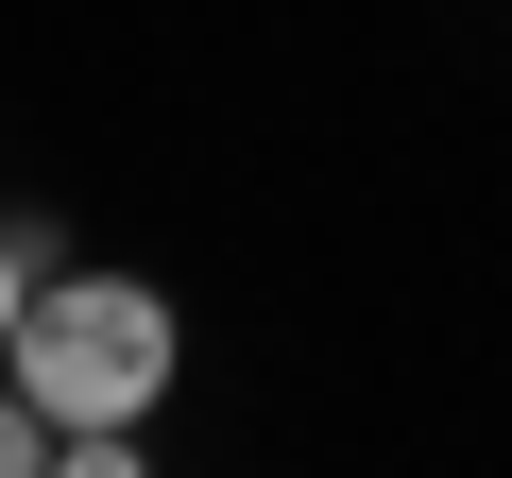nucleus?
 <instances>
[{
    "label": "nucleus",
    "mask_w": 512,
    "mask_h": 478,
    "mask_svg": "<svg viewBox=\"0 0 512 478\" xmlns=\"http://www.w3.org/2000/svg\"><path fill=\"white\" fill-rule=\"evenodd\" d=\"M18 325H35V257H18V222H0V376H18Z\"/></svg>",
    "instance_id": "20e7f679"
},
{
    "label": "nucleus",
    "mask_w": 512,
    "mask_h": 478,
    "mask_svg": "<svg viewBox=\"0 0 512 478\" xmlns=\"http://www.w3.org/2000/svg\"><path fill=\"white\" fill-rule=\"evenodd\" d=\"M52 444H69V427H52L18 376H0V478H52Z\"/></svg>",
    "instance_id": "f03ea898"
},
{
    "label": "nucleus",
    "mask_w": 512,
    "mask_h": 478,
    "mask_svg": "<svg viewBox=\"0 0 512 478\" xmlns=\"http://www.w3.org/2000/svg\"><path fill=\"white\" fill-rule=\"evenodd\" d=\"M18 393H35L52 427H137V410L171 393V291H137V274H35Z\"/></svg>",
    "instance_id": "f257e3e1"
},
{
    "label": "nucleus",
    "mask_w": 512,
    "mask_h": 478,
    "mask_svg": "<svg viewBox=\"0 0 512 478\" xmlns=\"http://www.w3.org/2000/svg\"><path fill=\"white\" fill-rule=\"evenodd\" d=\"M52 478H154V461H137V427H69V444H52Z\"/></svg>",
    "instance_id": "7ed1b4c3"
}]
</instances>
